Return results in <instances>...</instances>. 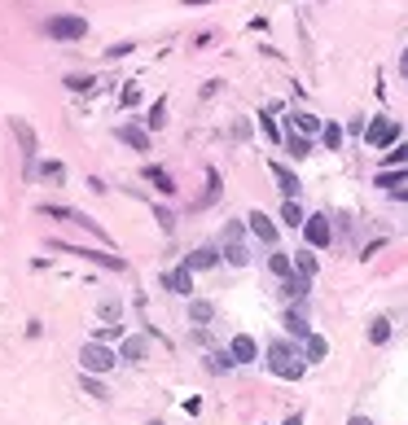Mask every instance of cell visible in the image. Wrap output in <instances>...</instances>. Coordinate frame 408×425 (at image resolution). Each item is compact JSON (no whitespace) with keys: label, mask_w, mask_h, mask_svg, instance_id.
<instances>
[{"label":"cell","mask_w":408,"mask_h":425,"mask_svg":"<svg viewBox=\"0 0 408 425\" xmlns=\"http://www.w3.org/2000/svg\"><path fill=\"white\" fill-rule=\"evenodd\" d=\"M141 175L150 180V185H154L158 193H176V185H171V175L162 171V167H141Z\"/></svg>","instance_id":"83f0119b"},{"label":"cell","mask_w":408,"mask_h":425,"mask_svg":"<svg viewBox=\"0 0 408 425\" xmlns=\"http://www.w3.org/2000/svg\"><path fill=\"white\" fill-rule=\"evenodd\" d=\"M276 219L290 224V228H303V219H307V215H303V202H299V198H286L281 210H276Z\"/></svg>","instance_id":"603a6c76"},{"label":"cell","mask_w":408,"mask_h":425,"mask_svg":"<svg viewBox=\"0 0 408 425\" xmlns=\"http://www.w3.org/2000/svg\"><path fill=\"white\" fill-rule=\"evenodd\" d=\"M40 215H48V219H66V224H75V206H53V202H44V206H40Z\"/></svg>","instance_id":"d590c367"},{"label":"cell","mask_w":408,"mask_h":425,"mask_svg":"<svg viewBox=\"0 0 408 425\" xmlns=\"http://www.w3.org/2000/svg\"><path fill=\"white\" fill-rule=\"evenodd\" d=\"M268 171L276 175V185H281V193H286V198H299V189H303V185H299V175L290 171L281 158H268Z\"/></svg>","instance_id":"9a60e30c"},{"label":"cell","mask_w":408,"mask_h":425,"mask_svg":"<svg viewBox=\"0 0 408 425\" xmlns=\"http://www.w3.org/2000/svg\"><path fill=\"white\" fill-rule=\"evenodd\" d=\"M281 145H286V154H290V158H307V154L316 150V145H312V136H299V132H290Z\"/></svg>","instance_id":"484cf974"},{"label":"cell","mask_w":408,"mask_h":425,"mask_svg":"<svg viewBox=\"0 0 408 425\" xmlns=\"http://www.w3.org/2000/svg\"><path fill=\"white\" fill-rule=\"evenodd\" d=\"M123 53H132V44H110L106 48V57H123Z\"/></svg>","instance_id":"7bdbcfd3"},{"label":"cell","mask_w":408,"mask_h":425,"mask_svg":"<svg viewBox=\"0 0 408 425\" xmlns=\"http://www.w3.org/2000/svg\"><path fill=\"white\" fill-rule=\"evenodd\" d=\"M145 123H150L154 132H158V127H167V101H154V106H150V119H145Z\"/></svg>","instance_id":"74e56055"},{"label":"cell","mask_w":408,"mask_h":425,"mask_svg":"<svg viewBox=\"0 0 408 425\" xmlns=\"http://www.w3.org/2000/svg\"><path fill=\"white\" fill-rule=\"evenodd\" d=\"M158 281H162V289L181 294V298H193V272H189L185 264H181V268H167V272L158 276Z\"/></svg>","instance_id":"7c38bea8"},{"label":"cell","mask_w":408,"mask_h":425,"mask_svg":"<svg viewBox=\"0 0 408 425\" xmlns=\"http://www.w3.org/2000/svg\"><path fill=\"white\" fill-rule=\"evenodd\" d=\"M321 145L338 154V150H342V127H338V123H325V127H321Z\"/></svg>","instance_id":"4dcf8cb0"},{"label":"cell","mask_w":408,"mask_h":425,"mask_svg":"<svg viewBox=\"0 0 408 425\" xmlns=\"http://www.w3.org/2000/svg\"><path fill=\"white\" fill-rule=\"evenodd\" d=\"M281 329H286V338H295V342L312 338V320H307L303 303H295V307H286V312H281Z\"/></svg>","instance_id":"8992f818"},{"label":"cell","mask_w":408,"mask_h":425,"mask_svg":"<svg viewBox=\"0 0 408 425\" xmlns=\"http://www.w3.org/2000/svg\"><path fill=\"white\" fill-rule=\"evenodd\" d=\"M216 264H224V254H220L216 241H206V246H198V250L185 254V268H189V272H211Z\"/></svg>","instance_id":"30bf717a"},{"label":"cell","mask_w":408,"mask_h":425,"mask_svg":"<svg viewBox=\"0 0 408 425\" xmlns=\"http://www.w3.org/2000/svg\"><path fill=\"white\" fill-rule=\"evenodd\" d=\"M391 198H395V202H408V185H404V189H395Z\"/></svg>","instance_id":"bcb514c9"},{"label":"cell","mask_w":408,"mask_h":425,"mask_svg":"<svg viewBox=\"0 0 408 425\" xmlns=\"http://www.w3.org/2000/svg\"><path fill=\"white\" fill-rule=\"evenodd\" d=\"M281 425H303V412H290V417H286Z\"/></svg>","instance_id":"f6af8a7d"},{"label":"cell","mask_w":408,"mask_h":425,"mask_svg":"<svg viewBox=\"0 0 408 425\" xmlns=\"http://www.w3.org/2000/svg\"><path fill=\"white\" fill-rule=\"evenodd\" d=\"M268 373L272 377H281V382H303V373H307V359H303V342L295 338H268Z\"/></svg>","instance_id":"6da1fadb"},{"label":"cell","mask_w":408,"mask_h":425,"mask_svg":"<svg viewBox=\"0 0 408 425\" xmlns=\"http://www.w3.org/2000/svg\"><path fill=\"white\" fill-rule=\"evenodd\" d=\"M295 272H299V276H307V281H316L321 264H316V254L307 250V246H299V250H295Z\"/></svg>","instance_id":"cb8c5ba5"},{"label":"cell","mask_w":408,"mask_h":425,"mask_svg":"<svg viewBox=\"0 0 408 425\" xmlns=\"http://www.w3.org/2000/svg\"><path fill=\"white\" fill-rule=\"evenodd\" d=\"M228 355H233V364H255L259 359V342L251 333H237L233 342H228Z\"/></svg>","instance_id":"5bb4252c"},{"label":"cell","mask_w":408,"mask_h":425,"mask_svg":"<svg viewBox=\"0 0 408 425\" xmlns=\"http://www.w3.org/2000/svg\"><path fill=\"white\" fill-rule=\"evenodd\" d=\"M220 189H224V185H220V171L211 167V171H206V193H202V198H198V210H206V206H216V202H220Z\"/></svg>","instance_id":"4316f807"},{"label":"cell","mask_w":408,"mask_h":425,"mask_svg":"<svg viewBox=\"0 0 408 425\" xmlns=\"http://www.w3.org/2000/svg\"><path fill=\"white\" fill-rule=\"evenodd\" d=\"M150 425H162V421H150Z\"/></svg>","instance_id":"c3c4849f"},{"label":"cell","mask_w":408,"mask_h":425,"mask_svg":"<svg viewBox=\"0 0 408 425\" xmlns=\"http://www.w3.org/2000/svg\"><path fill=\"white\" fill-rule=\"evenodd\" d=\"M92 84H97L92 75H66V88H71V92H88Z\"/></svg>","instance_id":"ab89813d"},{"label":"cell","mask_w":408,"mask_h":425,"mask_svg":"<svg viewBox=\"0 0 408 425\" xmlns=\"http://www.w3.org/2000/svg\"><path fill=\"white\" fill-rule=\"evenodd\" d=\"M97 316H101L106 324H123V307L114 298H101V307H97Z\"/></svg>","instance_id":"1f68e13d"},{"label":"cell","mask_w":408,"mask_h":425,"mask_svg":"<svg viewBox=\"0 0 408 425\" xmlns=\"http://www.w3.org/2000/svg\"><path fill=\"white\" fill-rule=\"evenodd\" d=\"M347 425H373V421H369V417H365V412H356V417H351V421H347Z\"/></svg>","instance_id":"ee69618b"},{"label":"cell","mask_w":408,"mask_h":425,"mask_svg":"<svg viewBox=\"0 0 408 425\" xmlns=\"http://www.w3.org/2000/svg\"><path fill=\"white\" fill-rule=\"evenodd\" d=\"M119 359L123 364H145L150 359V333H127L119 342Z\"/></svg>","instance_id":"9c48e42d"},{"label":"cell","mask_w":408,"mask_h":425,"mask_svg":"<svg viewBox=\"0 0 408 425\" xmlns=\"http://www.w3.org/2000/svg\"><path fill=\"white\" fill-rule=\"evenodd\" d=\"M400 71H404V79H408V48H404V57H400Z\"/></svg>","instance_id":"7dc6e473"},{"label":"cell","mask_w":408,"mask_h":425,"mask_svg":"<svg viewBox=\"0 0 408 425\" xmlns=\"http://www.w3.org/2000/svg\"><path fill=\"white\" fill-rule=\"evenodd\" d=\"M246 228H251V233H255L259 241H264L268 250H276V237H281V228L272 224L268 210H251V215H246Z\"/></svg>","instance_id":"ba28073f"},{"label":"cell","mask_w":408,"mask_h":425,"mask_svg":"<svg viewBox=\"0 0 408 425\" xmlns=\"http://www.w3.org/2000/svg\"><path fill=\"white\" fill-rule=\"evenodd\" d=\"M48 31V40H57V44H79L88 36V18H79V13H53V18L44 22Z\"/></svg>","instance_id":"7a4b0ae2"},{"label":"cell","mask_w":408,"mask_h":425,"mask_svg":"<svg viewBox=\"0 0 408 425\" xmlns=\"http://www.w3.org/2000/svg\"><path fill=\"white\" fill-rule=\"evenodd\" d=\"M211 320H216V303L211 298H189V324L193 329H206Z\"/></svg>","instance_id":"e0dca14e"},{"label":"cell","mask_w":408,"mask_h":425,"mask_svg":"<svg viewBox=\"0 0 408 425\" xmlns=\"http://www.w3.org/2000/svg\"><path fill=\"white\" fill-rule=\"evenodd\" d=\"M268 272L272 276H295V254H286V250H268Z\"/></svg>","instance_id":"7402d4cb"},{"label":"cell","mask_w":408,"mask_h":425,"mask_svg":"<svg viewBox=\"0 0 408 425\" xmlns=\"http://www.w3.org/2000/svg\"><path fill=\"white\" fill-rule=\"evenodd\" d=\"M57 250H62V254H79V259H88V264H101V268H110V272H123V268H127L119 254H106V250H88V246H62V241H57Z\"/></svg>","instance_id":"8fae6325"},{"label":"cell","mask_w":408,"mask_h":425,"mask_svg":"<svg viewBox=\"0 0 408 425\" xmlns=\"http://www.w3.org/2000/svg\"><path fill=\"white\" fill-rule=\"evenodd\" d=\"M325 355H330V342H325L321 333H312V338L303 342V359H307V368H312V364H321Z\"/></svg>","instance_id":"d4e9b609"},{"label":"cell","mask_w":408,"mask_h":425,"mask_svg":"<svg viewBox=\"0 0 408 425\" xmlns=\"http://www.w3.org/2000/svg\"><path fill=\"white\" fill-rule=\"evenodd\" d=\"M79 390H84V395H92V399H110L106 382H101V377H92V373H79Z\"/></svg>","instance_id":"f1b7e54d"},{"label":"cell","mask_w":408,"mask_h":425,"mask_svg":"<svg viewBox=\"0 0 408 425\" xmlns=\"http://www.w3.org/2000/svg\"><path fill=\"white\" fill-rule=\"evenodd\" d=\"M36 180H48V185H62L66 180V162H57V158H44V162H36V171H31Z\"/></svg>","instance_id":"d6986e66"},{"label":"cell","mask_w":408,"mask_h":425,"mask_svg":"<svg viewBox=\"0 0 408 425\" xmlns=\"http://www.w3.org/2000/svg\"><path fill=\"white\" fill-rule=\"evenodd\" d=\"M259 132H264L268 145H281V127H276V119H272L268 110H259Z\"/></svg>","instance_id":"f546056e"},{"label":"cell","mask_w":408,"mask_h":425,"mask_svg":"<svg viewBox=\"0 0 408 425\" xmlns=\"http://www.w3.org/2000/svg\"><path fill=\"white\" fill-rule=\"evenodd\" d=\"M290 127H295V132L299 136H321V119H316V114H307V110H295V114H290Z\"/></svg>","instance_id":"ffe728a7"},{"label":"cell","mask_w":408,"mask_h":425,"mask_svg":"<svg viewBox=\"0 0 408 425\" xmlns=\"http://www.w3.org/2000/svg\"><path fill=\"white\" fill-rule=\"evenodd\" d=\"M123 338H127L123 324H106V329H97V338H92V342H123Z\"/></svg>","instance_id":"f35d334b"},{"label":"cell","mask_w":408,"mask_h":425,"mask_svg":"<svg viewBox=\"0 0 408 425\" xmlns=\"http://www.w3.org/2000/svg\"><path fill=\"white\" fill-rule=\"evenodd\" d=\"M154 215H158V224H162V228H167V233H171V224H176V215H171V210H162V206H158Z\"/></svg>","instance_id":"b9f144b4"},{"label":"cell","mask_w":408,"mask_h":425,"mask_svg":"<svg viewBox=\"0 0 408 425\" xmlns=\"http://www.w3.org/2000/svg\"><path fill=\"white\" fill-rule=\"evenodd\" d=\"M307 289H312V281H307V276H286L281 281V298H286V307H295V303H303L307 298Z\"/></svg>","instance_id":"2e32d148"},{"label":"cell","mask_w":408,"mask_h":425,"mask_svg":"<svg viewBox=\"0 0 408 425\" xmlns=\"http://www.w3.org/2000/svg\"><path fill=\"white\" fill-rule=\"evenodd\" d=\"M382 167H408V141H400L391 154H382Z\"/></svg>","instance_id":"e575fe53"},{"label":"cell","mask_w":408,"mask_h":425,"mask_svg":"<svg viewBox=\"0 0 408 425\" xmlns=\"http://www.w3.org/2000/svg\"><path fill=\"white\" fill-rule=\"evenodd\" d=\"M114 136H119L127 150H136V154L150 150V127H141V123H119V127H114Z\"/></svg>","instance_id":"4fadbf2b"},{"label":"cell","mask_w":408,"mask_h":425,"mask_svg":"<svg viewBox=\"0 0 408 425\" xmlns=\"http://www.w3.org/2000/svg\"><path fill=\"white\" fill-rule=\"evenodd\" d=\"M386 338H391V320H386V316H378V320L369 324V342H373V347H382Z\"/></svg>","instance_id":"836d02e7"},{"label":"cell","mask_w":408,"mask_h":425,"mask_svg":"<svg viewBox=\"0 0 408 425\" xmlns=\"http://www.w3.org/2000/svg\"><path fill=\"white\" fill-rule=\"evenodd\" d=\"M233 136L246 141V136H251V123H246V119H233Z\"/></svg>","instance_id":"60d3db41"},{"label":"cell","mask_w":408,"mask_h":425,"mask_svg":"<svg viewBox=\"0 0 408 425\" xmlns=\"http://www.w3.org/2000/svg\"><path fill=\"white\" fill-rule=\"evenodd\" d=\"M365 145H369V150L391 154V150L400 145V123H395V119H386V114H373V123L365 127Z\"/></svg>","instance_id":"277c9868"},{"label":"cell","mask_w":408,"mask_h":425,"mask_svg":"<svg viewBox=\"0 0 408 425\" xmlns=\"http://www.w3.org/2000/svg\"><path fill=\"white\" fill-rule=\"evenodd\" d=\"M220 254H224V264H233V268H246L251 264L246 241H220Z\"/></svg>","instance_id":"44dd1931"},{"label":"cell","mask_w":408,"mask_h":425,"mask_svg":"<svg viewBox=\"0 0 408 425\" xmlns=\"http://www.w3.org/2000/svg\"><path fill=\"white\" fill-rule=\"evenodd\" d=\"M330 241H334V224H330V215H321V210H316V215H307V219H303V246H307V250H325Z\"/></svg>","instance_id":"5b68a950"},{"label":"cell","mask_w":408,"mask_h":425,"mask_svg":"<svg viewBox=\"0 0 408 425\" xmlns=\"http://www.w3.org/2000/svg\"><path fill=\"white\" fill-rule=\"evenodd\" d=\"M114 364H119V351H110L106 342H84V347H79V368L84 373H92V377H101V373H110Z\"/></svg>","instance_id":"3957f363"},{"label":"cell","mask_w":408,"mask_h":425,"mask_svg":"<svg viewBox=\"0 0 408 425\" xmlns=\"http://www.w3.org/2000/svg\"><path fill=\"white\" fill-rule=\"evenodd\" d=\"M206 368H211V373H228V368H233V355H228V347H224V351H211V355H206Z\"/></svg>","instance_id":"d6a6232c"},{"label":"cell","mask_w":408,"mask_h":425,"mask_svg":"<svg viewBox=\"0 0 408 425\" xmlns=\"http://www.w3.org/2000/svg\"><path fill=\"white\" fill-rule=\"evenodd\" d=\"M373 185L395 193V189H404V185H408V167H382L378 175H373Z\"/></svg>","instance_id":"ac0fdd59"},{"label":"cell","mask_w":408,"mask_h":425,"mask_svg":"<svg viewBox=\"0 0 408 425\" xmlns=\"http://www.w3.org/2000/svg\"><path fill=\"white\" fill-rule=\"evenodd\" d=\"M9 127H13V136H18V145H22L27 175H31V171H36V158H40V141H36V132H31V123H27V119H9Z\"/></svg>","instance_id":"52a82bcc"},{"label":"cell","mask_w":408,"mask_h":425,"mask_svg":"<svg viewBox=\"0 0 408 425\" xmlns=\"http://www.w3.org/2000/svg\"><path fill=\"white\" fill-rule=\"evenodd\" d=\"M246 233H251V228L241 224V219H228L224 233H220V241H246Z\"/></svg>","instance_id":"8d00e7d4"}]
</instances>
